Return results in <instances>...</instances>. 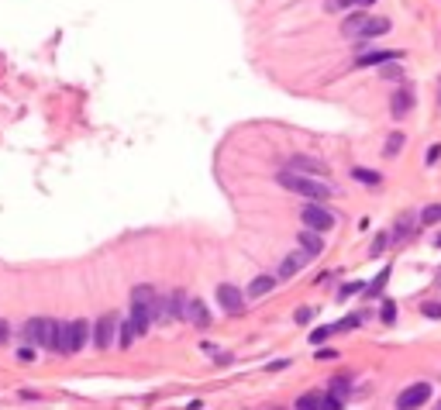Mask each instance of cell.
<instances>
[{
	"label": "cell",
	"instance_id": "6da1fadb",
	"mask_svg": "<svg viewBox=\"0 0 441 410\" xmlns=\"http://www.w3.org/2000/svg\"><path fill=\"white\" fill-rule=\"evenodd\" d=\"M156 304H159V293L145 283V287H135L131 290V324H135V331H138V338L156 324Z\"/></svg>",
	"mask_w": 441,
	"mask_h": 410
},
{
	"label": "cell",
	"instance_id": "7a4b0ae2",
	"mask_svg": "<svg viewBox=\"0 0 441 410\" xmlns=\"http://www.w3.org/2000/svg\"><path fill=\"white\" fill-rule=\"evenodd\" d=\"M279 187H286L290 194H300L307 200H328L331 197V183H317V176H303V173H293V169H283L276 176Z\"/></svg>",
	"mask_w": 441,
	"mask_h": 410
},
{
	"label": "cell",
	"instance_id": "3957f363",
	"mask_svg": "<svg viewBox=\"0 0 441 410\" xmlns=\"http://www.w3.org/2000/svg\"><path fill=\"white\" fill-rule=\"evenodd\" d=\"M390 28H393L390 17H379V14H349L342 21V35H349V38H379Z\"/></svg>",
	"mask_w": 441,
	"mask_h": 410
},
{
	"label": "cell",
	"instance_id": "277c9868",
	"mask_svg": "<svg viewBox=\"0 0 441 410\" xmlns=\"http://www.w3.org/2000/svg\"><path fill=\"white\" fill-rule=\"evenodd\" d=\"M90 338V324L83 317H76V321H69V324H63V355H76L83 345H87Z\"/></svg>",
	"mask_w": 441,
	"mask_h": 410
},
{
	"label": "cell",
	"instance_id": "5b68a950",
	"mask_svg": "<svg viewBox=\"0 0 441 410\" xmlns=\"http://www.w3.org/2000/svg\"><path fill=\"white\" fill-rule=\"evenodd\" d=\"M300 221H303V228H314V231H331L335 228V214L321 200H310V204L300 207Z\"/></svg>",
	"mask_w": 441,
	"mask_h": 410
},
{
	"label": "cell",
	"instance_id": "8992f818",
	"mask_svg": "<svg viewBox=\"0 0 441 410\" xmlns=\"http://www.w3.org/2000/svg\"><path fill=\"white\" fill-rule=\"evenodd\" d=\"M121 338V321L114 317V314H103L100 321H97V331H93V345L100 348V352H107L114 341Z\"/></svg>",
	"mask_w": 441,
	"mask_h": 410
},
{
	"label": "cell",
	"instance_id": "52a82bcc",
	"mask_svg": "<svg viewBox=\"0 0 441 410\" xmlns=\"http://www.w3.org/2000/svg\"><path fill=\"white\" fill-rule=\"evenodd\" d=\"M428 400H431V386H428V383H414V386L400 390L397 410H417V407H424Z\"/></svg>",
	"mask_w": 441,
	"mask_h": 410
},
{
	"label": "cell",
	"instance_id": "ba28073f",
	"mask_svg": "<svg viewBox=\"0 0 441 410\" xmlns=\"http://www.w3.org/2000/svg\"><path fill=\"white\" fill-rule=\"evenodd\" d=\"M38 348H49V352H59V348H63V324H59L56 317H42Z\"/></svg>",
	"mask_w": 441,
	"mask_h": 410
},
{
	"label": "cell",
	"instance_id": "9c48e42d",
	"mask_svg": "<svg viewBox=\"0 0 441 410\" xmlns=\"http://www.w3.org/2000/svg\"><path fill=\"white\" fill-rule=\"evenodd\" d=\"M286 169L303 173V176H321V180H328V162H321V159H314V155H290V166H286Z\"/></svg>",
	"mask_w": 441,
	"mask_h": 410
},
{
	"label": "cell",
	"instance_id": "30bf717a",
	"mask_svg": "<svg viewBox=\"0 0 441 410\" xmlns=\"http://www.w3.org/2000/svg\"><path fill=\"white\" fill-rule=\"evenodd\" d=\"M245 300H249V297H245L238 287H231V283H221V287H217V304H221V310H228V314H242Z\"/></svg>",
	"mask_w": 441,
	"mask_h": 410
},
{
	"label": "cell",
	"instance_id": "8fae6325",
	"mask_svg": "<svg viewBox=\"0 0 441 410\" xmlns=\"http://www.w3.org/2000/svg\"><path fill=\"white\" fill-rule=\"evenodd\" d=\"M310 259H314V255H310L307 248H297V252H290V255L279 262V280H290V276H297V273H300V269H303Z\"/></svg>",
	"mask_w": 441,
	"mask_h": 410
},
{
	"label": "cell",
	"instance_id": "7c38bea8",
	"mask_svg": "<svg viewBox=\"0 0 441 410\" xmlns=\"http://www.w3.org/2000/svg\"><path fill=\"white\" fill-rule=\"evenodd\" d=\"M183 321L186 324H193V327H207L210 324V314H207V307H203V300H190L186 297V304H183Z\"/></svg>",
	"mask_w": 441,
	"mask_h": 410
},
{
	"label": "cell",
	"instance_id": "4fadbf2b",
	"mask_svg": "<svg viewBox=\"0 0 441 410\" xmlns=\"http://www.w3.org/2000/svg\"><path fill=\"white\" fill-rule=\"evenodd\" d=\"M276 280H279V276H256V280L249 283L245 297H249V300H263L265 293H272V290H276Z\"/></svg>",
	"mask_w": 441,
	"mask_h": 410
},
{
	"label": "cell",
	"instance_id": "5bb4252c",
	"mask_svg": "<svg viewBox=\"0 0 441 410\" xmlns=\"http://www.w3.org/2000/svg\"><path fill=\"white\" fill-rule=\"evenodd\" d=\"M297 238H300V248H307L310 255H321V252H324V241H321V231H314V228H303V231H300Z\"/></svg>",
	"mask_w": 441,
	"mask_h": 410
},
{
	"label": "cell",
	"instance_id": "9a60e30c",
	"mask_svg": "<svg viewBox=\"0 0 441 410\" xmlns=\"http://www.w3.org/2000/svg\"><path fill=\"white\" fill-rule=\"evenodd\" d=\"M297 410H328V393H303L297 397Z\"/></svg>",
	"mask_w": 441,
	"mask_h": 410
},
{
	"label": "cell",
	"instance_id": "2e32d148",
	"mask_svg": "<svg viewBox=\"0 0 441 410\" xmlns=\"http://www.w3.org/2000/svg\"><path fill=\"white\" fill-rule=\"evenodd\" d=\"M400 52H365L355 59V66H383V62H397Z\"/></svg>",
	"mask_w": 441,
	"mask_h": 410
},
{
	"label": "cell",
	"instance_id": "e0dca14e",
	"mask_svg": "<svg viewBox=\"0 0 441 410\" xmlns=\"http://www.w3.org/2000/svg\"><path fill=\"white\" fill-rule=\"evenodd\" d=\"M410 107H414V94H410V90H400V94H393V103H390L393 117H407V114H410Z\"/></svg>",
	"mask_w": 441,
	"mask_h": 410
},
{
	"label": "cell",
	"instance_id": "ac0fdd59",
	"mask_svg": "<svg viewBox=\"0 0 441 410\" xmlns=\"http://www.w3.org/2000/svg\"><path fill=\"white\" fill-rule=\"evenodd\" d=\"M400 148H403V135H400V131H393V135L386 138V148H383V155H386V159H393Z\"/></svg>",
	"mask_w": 441,
	"mask_h": 410
},
{
	"label": "cell",
	"instance_id": "d6986e66",
	"mask_svg": "<svg viewBox=\"0 0 441 410\" xmlns=\"http://www.w3.org/2000/svg\"><path fill=\"white\" fill-rule=\"evenodd\" d=\"M135 334H138V331H135L131 317H128V321H121V338H117V345H121V348H128V345L135 341Z\"/></svg>",
	"mask_w": 441,
	"mask_h": 410
},
{
	"label": "cell",
	"instance_id": "ffe728a7",
	"mask_svg": "<svg viewBox=\"0 0 441 410\" xmlns=\"http://www.w3.org/2000/svg\"><path fill=\"white\" fill-rule=\"evenodd\" d=\"M386 280H390V269H383V273H379V276L365 287V290H369V297H379V293H383V287H386Z\"/></svg>",
	"mask_w": 441,
	"mask_h": 410
},
{
	"label": "cell",
	"instance_id": "44dd1931",
	"mask_svg": "<svg viewBox=\"0 0 441 410\" xmlns=\"http://www.w3.org/2000/svg\"><path fill=\"white\" fill-rule=\"evenodd\" d=\"M352 176L358 183H365V187H376L379 183V173H372V169H352Z\"/></svg>",
	"mask_w": 441,
	"mask_h": 410
},
{
	"label": "cell",
	"instance_id": "7402d4cb",
	"mask_svg": "<svg viewBox=\"0 0 441 410\" xmlns=\"http://www.w3.org/2000/svg\"><path fill=\"white\" fill-rule=\"evenodd\" d=\"M421 221H424V224H438V221H441V204L424 207V214H421Z\"/></svg>",
	"mask_w": 441,
	"mask_h": 410
},
{
	"label": "cell",
	"instance_id": "603a6c76",
	"mask_svg": "<svg viewBox=\"0 0 441 410\" xmlns=\"http://www.w3.org/2000/svg\"><path fill=\"white\" fill-rule=\"evenodd\" d=\"M335 331H338V327H335V324H328V327H317V331H314V334H310V341H314V345H321V341H324V338H331V334H335Z\"/></svg>",
	"mask_w": 441,
	"mask_h": 410
},
{
	"label": "cell",
	"instance_id": "cb8c5ba5",
	"mask_svg": "<svg viewBox=\"0 0 441 410\" xmlns=\"http://www.w3.org/2000/svg\"><path fill=\"white\" fill-rule=\"evenodd\" d=\"M379 317H383L386 324H393V321H397V304H393V300H386V304L379 307Z\"/></svg>",
	"mask_w": 441,
	"mask_h": 410
},
{
	"label": "cell",
	"instance_id": "d4e9b609",
	"mask_svg": "<svg viewBox=\"0 0 441 410\" xmlns=\"http://www.w3.org/2000/svg\"><path fill=\"white\" fill-rule=\"evenodd\" d=\"M358 290H365L362 283H349V287H342V293H338V300H345V297H355Z\"/></svg>",
	"mask_w": 441,
	"mask_h": 410
},
{
	"label": "cell",
	"instance_id": "484cf974",
	"mask_svg": "<svg viewBox=\"0 0 441 410\" xmlns=\"http://www.w3.org/2000/svg\"><path fill=\"white\" fill-rule=\"evenodd\" d=\"M386 245H390V234H379V238L372 241V248H369V252H372V255H379V252H383Z\"/></svg>",
	"mask_w": 441,
	"mask_h": 410
},
{
	"label": "cell",
	"instance_id": "4316f807",
	"mask_svg": "<svg viewBox=\"0 0 441 410\" xmlns=\"http://www.w3.org/2000/svg\"><path fill=\"white\" fill-rule=\"evenodd\" d=\"M438 159H441V145H431V148H428V155H424V162H428V166H435Z\"/></svg>",
	"mask_w": 441,
	"mask_h": 410
},
{
	"label": "cell",
	"instance_id": "83f0119b",
	"mask_svg": "<svg viewBox=\"0 0 441 410\" xmlns=\"http://www.w3.org/2000/svg\"><path fill=\"white\" fill-rule=\"evenodd\" d=\"M17 359H21V362H31V359H35V345H24V348L17 352Z\"/></svg>",
	"mask_w": 441,
	"mask_h": 410
},
{
	"label": "cell",
	"instance_id": "f1b7e54d",
	"mask_svg": "<svg viewBox=\"0 0 441 410\" xmlns=\"http://www.w3.org/2000/svg\"><path fill=\"white\" fill-rule=\"evenodd\" d=\"M310 317H314V310H310V307H300V310H297V321H300V324H307Z\"/></svg>",
	"mask_w": 441,
	"mask_h": 410
},
{
	"label": "cell",
	"instance_id": "f546056e",
	"mask_svg": "<svg viewBox=\"0 0 441 410\" xmlns=\"http://www.w3.org/2000/svg\"><path fill=\"white\" fill-rule=\"evenodd\" d=\"M424 317H441V304H424Z\"/></svg>",
	"mask_w": 441,
	"mask_h": 410
},
{
	"label": "cell",
	"instance_id": "4dcf8cb0",
	"mask_svg": "<svg viewBox=\"0 0 441 410\" xmlns=\"http://www.w3.org/2000/svg\"><path fill=\"white\" fill-rule=\"evenodd\" d=\"M355 3H372V0H335L331 7H355Z\"/></svg>",
	"mask_w": 441,
	"mask_h": 410
},
{
	"label": "cell",
	"instance_id": "1f68e13d",
	"mask_svg": "<svg viewBox=\"0 0 441 410\" xmlns=\"http://www.w3.org/2000/svg\"><path fill=\"white\" fill-rule=\"evenodd\" d=\"M335 355H338L335 348H321V352H317V359H335Z\"/></svg>",
	"mask_w": 441,
	"mask_h": 410
},
{
	"label": "cell",
	"instance_id": "d6a6232c",
	"mask_svg": "<svg viewBox=\"0 0 441 410\" xmlns=\"http://www.w3.org/2000/svg\"><path fill=\"white\" fill-rule=\"evenodd\" d=\"M3 341H7V321L0 317V345H3Z\"/></svg>",
	"mask_w": 441,
	"mask_h": 410
},
{
	"label": "cell",
	"instance_id": "836d02e7",
	"mask_svg": "<svg viewBox=\"0 0 441 410\" xmlns=\"http://www.w3.org/2000/svg\"><path fill=\"white\" fill-rule=\"evenodd\" d=\"M438 103H441V87H438Z\"/></svg>",
	"mask_w": 441,
	"mask_h": 410
},
{
	"label": "cell",
	"instance_id": "e575fe53",
	"mask_svg": "<svg viewBox=\"0 0 441 410\" xmlns=\"http://www.w3.org/2000/svg\"><path fill=\"white\" fill-rule=\"evenodd\" d=\"M438 245H441V234H438Z\"/></svg>",
	"mask_w": 441,
	"mask_h": 410
}]
</instances>
